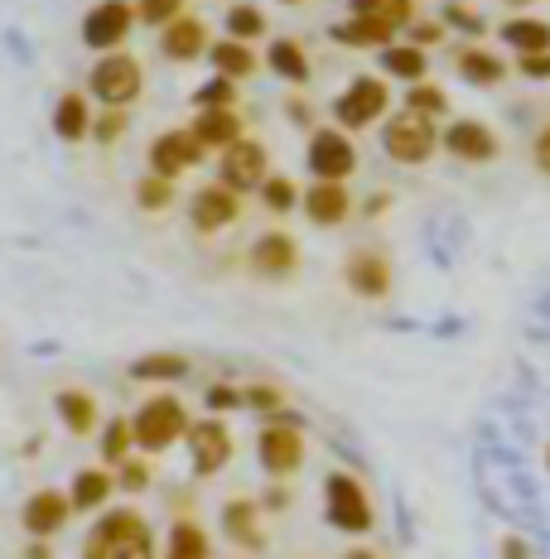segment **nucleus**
<instances>
[{
  "label": "nucleus",
  "mask_w": 550,
  "mask_h": 559,
  "mask_svg": "<svg viewBox=\"0 0 550 559\" xmlns=\"http://www.w3.org/2000/svg\"><path fill=\"white\" fill-rule=\"evenodd\" d=\"M83 559H155V526L131 507H112L83 535Z\"/></svg>",
  "instance_id": "obj_1"
},
{
  "label": "nucleus",
  "mask_w": 550,
  "mask_h": 559,
  "mask_svg": "<svg viewBox=\"0 0 550 559\" xmlns=\"http://www.w3.org/2000/svg\"><path fill=\"white\" fill-rule=\"evenodd\" d=\"M324 521H329L338 535H348V540L372 535V526H377V507H372V492L358 473L333 468L324 477Z\"/></svg>",
  "instance_id": "obj_2"
},
{
  "label": "nucleus",
  "mask_w": 550,
  "mask_h": 559,
  "mask_svg": "<svg viewBox=\"0 0 550 559\" xmlns=\"http://www.w3.org/2000/svg\"><path fill=\"white\" fill-rule=\"evenodd\" d=\"M189 411H184V401L179 395H169V391H160V395H150L145 405L131 415V429H136V449H145V453H165L174 449L184 435H189Z\"/></svg>",
  "instance_id": "obj_3"
},
{
  "label": "nucleus",
  "mask_w": 550,
  "mask_h": 559,
  "mask_svg": "<svg viewBox=\"0 0 550 559\" xmlns=\"http://www.w3.org/2000/svg\"><path fill=\"white\" fill-rule=\"evenodd\" d=\"M382 150H386V159H396V165H425V159L440 150V131L430 116H416V111L401 107L382 126Z\"/></svg>",
  "instance_id": "obj_4"
},
{
  "label": "nucleus",
  "mask_w": 550,
  "mask_h": 559,
  "mask_svg": "<svg viewBox=\"0 0 550 559\" xmlns=\"http://www.w3.org/2000/svg\"><path fill=\"white\" fill-rule=\"evenodd\" d=\"M304 429H300V415L290 419H271V425H261V435H256V459H261V468L276 477V483H285V477H295L304 468Z\"/></svg>",
  "instance_id": "obj_5"
},
{
  "label": "nucleus",
  "mask_w": 550,
  "mask_h": 559,
  "mask_svg": "<svg viewBox=\"0 0 550 559\" xmlns=\"http://www.w3.org/2000/svg\"><path fill=\"white\" fill-rule=\"evenodd\" d=\"M386 107H391V87L382 83V78H353L343 92H338L333 102V121L338 131H367V126H377Z\"/></svg>",
  "instance_id": "obj_6"
},
{
  "label": "nucleus",
  "mask_w": 550,
  "mask_h": 559,
  "mask_svg": "<svg viewBox=\"0 0 550 559\" xmlns=\"http://www.w3.org/2000/svg\"><path fill=\"white\" fill-rule=\"evenodd\" d=\"M140 87H145V73H140V63L131 53H102L87 78V92L102 107H131L140 97Z\"/></svg>",
  "instance_id": "obj_7"
},
{
  "label": "nucleus",
  "mask_w": 550,
  "mask_h": 559,
  "mask_svg": "<svg viewBox=\"0 0 550 559\" xmlns=\"http://www.w3.org/2000/svg\"><path fill=\"white\" fill-rule=\"evenodd\" d=\"M184 444H189V468H194V477H218L232 463V453H237V439H232L227 419H218V415H208V419H198V425H189Z\"/></svg>",
  "instance_id": "obj_8"
},
{
  "label": "nucleus",
  "mask_w": 550,
  "mask_h": 559,
  "mask_svg": "<svg viewBox=\"0 0 550 559\" xmlns=\"http://www.w3.org/2000/svg\"><path fill=\"white\" fill-rule=\"evenodd\" d=\"M304 165L319 183H343L348 174L358 169V150L353 135L338 131V126H324V131L309 135V150H304Z\"/></svg>",
  "instance_id": "obj_9"
},
{
  "label": "nucleus",
  "mask_w": 550,
  "mask_h": 559,
  "mask_svg": "<svg viewBox=\"0 0 550 559\" xmlns=\"http://www.w3.org/2000/svg\"><path fill=\"white\" fill-rule=\"evenodd\" d=\"M271 159H266V145L261 140H251V135H242L237 145H227L218 155V183L222 189H232V193H251V189H261L266 179H271Z\"/></svg>",
  "instance_id": "obj_10"
},
{
  "label": "nucleus",
  "mask_w": 550,
  "mask_h": 559,
  "mask_svg": "<svg viewBox=\"0 0 550 559\" xmlns=\"http://www.w3.org/2000/svg\"><path fill=\"white\" fill-rule=\"evenodd\" d=\"M136 25V5L126 0H97L83 15V44L92 53H121V44L131 39Z\"/></svg>",
  "instance_id": "obj_11"
},
{
  "label": "nucleus",
  "mask_w": 550,
  "mask_h": 559,
  "mask_svg": "<svg viewBox=\"0 0 550 559\" xmlns=\"http://www.w3.org/2000/svg\"><path fill=\"white\" fill-rule=\"evenodd\" d=\"M68 521H73V502H68V492H58V487H39V492H30L25 507H20V531H25L30 540H54L58 531H68Z\"/></svg>",
  "instance_id": "obj_12"
},
{
  "label": "nucleus",
  "mask_w": 550,
  "mask_h": 559,
  "mask_svg": "<svg viewBox=\"0 0 550 559\" xmlns=\"http://www.w3.org/2000/svg\"><path fill=\"white\" fill-rule=\"evenodd\" d=\"M203 159H208V150L198 145L194 131H169L150 145V174H160V179H179L184 169H198Z\"/></svg>",
  "instance_id": "obj_13"
},
{
  "label": "nucleus",
  "mask_w": 550,
  "mask_h": 559,
  "mask_svg": "<svg viewBox=\"0 0 550 559\" xmlns=\"http://www.w3.org/2000/svg\"><path fill=\"white\" fill-rule=\"evenodd\" d=\"M440 145L449 150L454 159H464V165H488V159H498L502 140L493 126L483 121H449V131L440 135Z\"/></svg>",
  "instance_id": "obj_14"
},
{
  "label": "nucleus",
  "mask_w": 550,
  "mask_h": 559,
  "mask_svg": "<svg viewBox=\"0 0 550 559\" xmlns=\"http://www.w3.org/2000/svg\"><path fill=\"white\" fill-rule=\"evenodd\" d=\"M247 261H251V271L261 280H285V275H295V265H300V247H295L290 231L271 227V231H261V237L251 241Z\"/></svg>",
  "instance_id": "obj_15"
},
{
  "label": "nucleus",
  "mask_w": 550,
  "mask_h": 559,
  "mask_svg": "<svg viewBox=\"0 0 550 559\" xmlns=\"http://www.w3.org/2000/svg\"><path fill=\"white\" fill-rule=\"evenodd\" d=\"M237 217H242V193L222 189V183H208V189H198L189 198V223L198 231H222L237 223Z\"/></svg>",
  "instance_id": "obj_16"
},
{
  "label": "nucleus",
  "mask_w": 550,
  "mask_h": 559,
  "mask_svg": "<svg viewBox=\"0 0 550 559\" xmlns=\"http://www.w3.org/2000/svg\"><path fill=\"white\" fill-rule=\"evenodd\" d=\"M222 535H227L232 545H242V550H266V526H261V502L256 497H232L227 507H222Z\"/></svg>",
  "instance_id": "obj_17"
},
{
  "label": "nucleus",
  "mask_w": 550,
  "mask_h": 559,
  "mask_svg": "<svg viewBox=\"0 0 550 559\" xmlns=\"http://www.w3.org/2000/svg\"><path fill=\"white\" fill-rule=\"evenodd\" d=\"M208 49H213V44H208V25L198 15H179L160 29V53H165L169 63H194V58H203Z\"/></svg>",
  "instance_id": "obj_18"
},
{
  "label": "nucleus",
  "mask_w": 550,
  "mask_h": 559,
  "mask_svg": "<svg viewBox=\"0 0 550 559\" xmlns=\"http://www.w3.org/2000/svg\"><path fill=\"white\" fill-rule=\"evenodd\" d=\"M54 415H58V425H63L73 439H87V435H97V429H102L97 395L83 391V386H63V391H58L54 395Z\"/></svg>",
  "instance_id": "obj_19"
},
{
  "label": "nucleus",
  "mask_w": 550,
  "mask_h": 559,
  "mask_svg": "<svg viewBox=\"0 0 550 559\" xmlns=\"http://www.w3.org/2000/svg\"><path fill=\"white\" fill-rule=\"evenodd\" d=\"M343 280L362 299H386L391 295V261H382L377 251H358V255H348Z\"/></svg>",
  "instance_id": "obj_20"
},
{
  "label": "nucleus",
  "mask_w": 550,
  "mask_h": 559,
  "mask_svg": "<svg viewBox=\"0 0 550 559\" xmlns=\"http://www.w3.org/2000/svg\"><path fill=\"white\" fill-rule=\"evenodd\" d=\"M300 203H304V217H309L314 227H338L348 213H353V193H348L343 183H309V193H304Z\"/></svg>",
  "instance_id": "obj_21"
},
{
  "label": "nucleus",
  "mask_w": 550,
  "mask_h": 559,
  "mask_svg": "<svg viewBox=\"0 0 550 559\" xmlns=\"http://www.w3.org/2000/svg\"><path fill=\"white\" fill-rule=\"evenodd\" d=\"M189 131L198 135L203 150H227L242 140V116H237V107H198Z\"/></svg>",
  "instance_id": "obj_22"
},
{
  "label": "nucleus",
  "mask_w": 550,
  "mask_h": 559,
  "mask_svg": "<svg viewBox=\"0 0 550 559\" xmlns=\"http://www.w3.org/2000/svg\"><path fill=\"white\" fill-rule=\"evenodd\" d=\"M112 492H116L112 468H78L73 483H68V502H73V511H107Z\"/></svg>",
  "instance_id": "obj_23"
},
{
  "label": "nucleus",
  "mask_w": 550,
  "mask_h": 559,
  "mask_svg": "<svg viewBox=\"0 0 550 559\" xmlns=\"http://www.w3.org/2000/svg\"><path fill=\"white\" fill-rule=\"evenodd\" d=\"M189 357L184 353H145V357H136L131 367H126V377L140 381V386H169V381H184L189 377Z\"/></svg>",
  "instance_id": "obj_24"
},
{
  "label": "nucleus",
  "mask_w": 550,
  "mask_h": 559,
  "mask_svg": "<svg viewBox=\"0 0 550 559\" xmlns=\"http://www.w3.org/2000/svg\"><path fill=\"white\" fill-rule=\"evenodd\" d=\"M329 34H333V44H348V49H391L401 29H396V25H382V20L353 15V20H343V25H333Z\"/></svg>",
  "instance_id": "obj_25"
},
{
  "label": "nucleus",
  "mask_w": 550,
  "mask_h": 559,
  "mask_svg": "<svg viewBox=\"0 0 550 559\" xmlns=\"http://www.w3.org/2000/svg\"><path fill=\"white\" fill-rule=\"evenodd\" d=\"M454 73H459L464 83H473V87H498L502 78H507V63H502L498 53H488V49H473V44H464V49L454 53Z\"/></svg>",
  "instance_id": "obj_26"
},
{
  "label": "nucleus",
  "mask_w": 550,
  "mask_h": 559,
  "mask_svg": "<svg viewBox=\"0 0 550 559\" xmlns=\"http://www.w3.org/2000/svg\"><path fill=\"white\" fill-rule=\"evenodd\" d=\"M165 559H213V540L194 516H179L165 535Z\"/></svg>",
  "instance_id": "obj_27"
},
{
  "label": "nucleus",
  "mask_w": 550,
  "mask_h": 559,
  "mask_svg": "<svg viewBox=\"0 0 550 559\" xmlns=\"http://www.w3.org/2000/svg\"><path fill=\"white\" fill-rule=\"evenodd\" d=\"M54 135L58 140H83V135H92V107H87V97L83 92H63L58 97V107H54Z\"/></svg>",
  "instance_id": "obj_28"
},
{
  "label": "nucleus",
  "mask_w": 550,
  "mask_h": 559,
  "mask_svg": "<svg viewBox=\"0 0 550 559\" xmlns=\"http://www.w3.org/2000/svg\"><path fill=\"white\" fill-rule=\"evenodd\" d=\"M266 63L276 68V78H285V83H295V87H304L309 83V53H304V44L300 39H276L271 49H266Z\"/></svg>",
  "instance_id": "obj_29"
},
{
  "label": "nucleus",
  "mask_w": 550,
  "mask_h": 559,
  "mask_svg": "<svg viewBox=\"0 0 550 559\" xmlns=\"http://www.w3.org/2000/svg\"><path fill=\"white\" fill-rule=\"evenodd\" d=\"M498 34H502V39H507L522 58H526V53H550V25H546V20H536V15L507 20V25H502Z\"/></svg>",
  "instance_id": "obj_30"
},
{
  "label": "nucleus",
  "mask_w": 550,
  "mask_h": 559,
  "mask_svg": "<svg viewBox=\"0 0 550 559\" xmlns=\"http://www.w3.org/2000/svg\"><path fill=\"white\" fill-rule=\"evenodd\" d=\"M136 429H131V419H121V415H116V419H107V425H102V468H121V463H131L136 459Z\"/></svg>",
  "instance_id": "obj_31"
},
{
  "label": "nucleus",
  "mask_w": 550,
  "mask_h": 559,
  "mask_svg": "<svg viewBox=\"0 0 550 559\" xmlns=\"http://www.w3.org/2000/svg\"><path fill=\"white\" fill-rule=\"evenodd\" d=\"M382 68L416 87V83H425L430 58H425V49H416V44H391V49H382Z\"/></svg>",
  "instance_id": "obj_32"
},
{
  "label": "nucleus",
  "mask_w": 550,
  "mask_h": 559,
  "mask_svg": "<svg viewBox=\"0 0 550 559\" xmlns=\"http://www.w3.org/2000/svg\"><path fill=\"white\" fill-rule=\"evenodd\" d=\"M208 58H213L218 78H232V83H242V78L256 73V53L247 49V44H237V39L213 44V49H208Z\"/></svg>",
  "instance_id": "obj_33"
},
{
  "label": "nucleus",
  "mask_w": 550,
  "mask_h": 559,
  "mask_svg": "<svg viewBox=\"0 0 550 559\" xmlns=\"http://www.w3.org/2000/svg\"><path fill=\"white\" fill-rule=\"evenodd\" d=\"M242 411L261 415L266 425H271V419H290V415H295V411L285 405V391L271 386V381H256V386H242Z\"/></svg>",
  "instance_id": "obj_34"
},
{
  "label": "nucleus",
  "mask_w": 550,
  "mask_h": 559,
  "mask_svg": "<svg viewBox=\"0 0 550 559\" xmlns=\"http://www.w3.org/2000/svg\"><path fill=\"white\" fill-rule=\"evenodd\" d=\"M222 25H227V39L251 44V39H261V34H266V15L256 5H247V0H237V5H227Z\"/></svg>",
  "instance_id": "obj_35"
},
{
  "label": "nucleus",
  "mask_w": 550,
  "mask_h": 559,
  "mask_svg": "<svg viewBox=\"0 0 550 559\" xmlns=\"http://www.w3.org/2000/svg\"><path fill=\"white\" fill-rule=\"evenodd\" d=\"M353 15L406 29V25H411V15H416V0H353Z\"/></svg>",
  "instance_id": "obj_36"
},
{
  "label": "nucleus",
  "mask_w": 550,
  "mask_h": 559,
  "mask_svg": "<svg viewBox=\"0 0 550 559\" xmlns=\"http://www.w3.org/2000/svg\"><path fill=\"white\" fill-rule=\"evenodd\" d=\"M406 111H416V116H430V121H435V116H444L449 111V92H444L440 83H416L411 92H406Z\"/></svg>",
  "instance_id": "obj_37"
},
{
  "label": "nucleus",
  "mask_w": 550,
  "mask_h": 559,
  "mask_svg": "<svg viewBox=\"0 0 550 559\" xmlns=\"http://www.w3.org/2000/svg\"><path fill=\"white\" fill-rule=\"evenodd\" d=\"M136 203L145 207V213H165L174 203V179H160V174H145V179L136 183Z\"/></svg>",
  "instance_id": "obj_38"
},
{
  "label": "nucleus",
  "mask_w": 550,
  "mask_h": 559,
  "mask_svg": "<svg viewBox=\"0 0 550 559\" xmlns=\"http://www.w3.org/2000/svg\"><path fill=\"white\" fill-rule=\"evenodd\" d=\"M440 25H454V29H459V34H468V39H478V34H488V25H483V15H478V10H473V5H464V0H449V5H444Z\"/></svg>",
  "instance_id": "obj_39"
},
{
  "label": "nucleus",
  "mask_w": 550,
  "mask_h": 559,
  "mask_svg": "<svg viewBox=\"0 0 550 559\" xmlns=\"http://www.w3.org/2000/svg\"><path fill=\"white\" fill-rule=\"evenodd\" d=\"M256 193H261V203L271 207V213H290V207L300 203L295 183H290V179H280V174H276V179H266V183H261V189H256Z\"/></svg>",
  "instance_id": "obj_40"
},
{
  "label": "nucleus",
  "mask_w": 550,
  "mask_h": 559,
  "mask_svg": "<svg viewBox=\"0 0 550 559\" xmlns=\"http://www.w3.org/2000/svg\"><path fill=\"white\" fill-rule=\"evenodd\" d=\"M184 15V0H140L136 5V20H145V25H155V29H165L169 20H179Z\"/></svg>",
  "instance_id": "obj_41"
},
{
  "label": "nucleus",
  "mask_w": 550,
  "mask_h": 559,
  "mask_svg": "<svg viewBox=\"0 0 550 559\" xmlns=\"http://www.w3.org/2000/svg\"><path fill=\"white\" fill-rule=\"evenodd\" d=\"M198 107H237V83L232 78H213V83H203L194 92Z\"/></svg>",
  "instance_id": "obj_42"
},
{
  "label": "nucleus",
  "mask_w": 550,
  "mask_h": 559,
  "mask_svg": "<svg viewBox=\"0 0 550 559\" xmlns=\"http://www.w3.org/2000/svg\"><path fill=\"white\" fill-rule=\"evenodd\" d=\"M126 126H131L126 107H107V111H102V121H92V135H97L102 145H116V140L126 135Z\"/></svg>",
  "instance_id": "obj_43"
},
{
  "label": "nucleus",
  "mask_w": 550,
  "mask_h": 559,
  "mask_svg": "<svg viewBox=\"0 0 550 559\" xmlns=\"http://www.w3.org/2000/svg\"><path fill=\"white\" fill-rule=\"evenodd\" d=\"M203 405H208V415L242 411V386H227V381H218V386H208V391H203Z\"/></svg>",
  "instance_id": "obj_44"
},
{
  "label": "nucleus",
  "mask_w": 550,
  "mask_h": 559,
  "mask_svg": "<svg viewBox=\"0 0 550 559\" xmlns=\"http://www.w3.org/2000/svg\"><path fill=\"white\" fill-rule=\"evenodd\" d=\"M116 487H121V492H145V487H150V468L140 459L121 463V468H116Z\"/></svg>",
  "instance_id": "obj_45"
},
{
  "label": "nucleus",
  "mask_w": 550,
  "mask_h": 559,
  "mask_svg": "<svg viewBox=\"0 0 550 559\" xmlns=\"http://www.w3.org/2000/svg\"><path fill=\"white\" fill-rule=\"evenodd\" d=\"M411 44L416 49H435V44H444V25L440 20H420V25L411 29Z\"/></svg>",
  "instance_id": "obj_46"
},
{
  "label": "nucleus",
  "mask_w": 550,
  "mask_h": 559,
  "mask_svg": "<svg viewBox=\"0 0 550 559\" xmlns=\"http://www.w3.org/2000/svg\"><path fill=\"white\" fill-rule=\"evenodd\" d=\"M522 78H531V83H541V78H550V53H526L517 63Z\"/></svg>",
  "instance_id": "obj_47"
},
{
  "label": "nucleus",
  "mask_w": 550,
  "mask_h": 559,
  "mask_svg": "<svg viewBox=\"0 0 550 559\" xmlns=\"http://www.w3.org/2000/svg\"><path fill=\"white\" fill-rule=\"evenodd\" d=\"M498 559H531V545H526L517 531H507L502 535V545H498Z\"/></svg>",
  "instance_id": "obj_48"
},
{
  "label": "nucleus",
  "mask_w": 550,
  "mask_h": 559,
  "mask_svg": "<svg viewBox=\"0 0 550 559\" xmlns=\"http://www.w3.org/2000/svg\"><path fill=\"white\" fill-rule=\"evenodd\" d=\"M531 159H536V169H541L546 179H550V126H546V131L531 140Z\"/></svg>",
  "instance_id": "obj_49"
},
{
  "label": "nucleus",
  "mask_w": 550,
  "mask_h": 559,
  "mask_svg": "<svg viewBox=\"0 0 550 559\" xmlns=\"http://www.w3.org/2000/svg\"><path fill=\"white\" fill-rule=\"evenodd\" d=\"M295 497H290V487H266V497H261V511H285Z\"/></svg>",
  "instance_id": "obj_50"
},
{
  "label": "nucleus",
  "mask_w": 550,
  "mask_h": 559,
  "mask_svg": "<svg viewBox=\"0 0 550 559\" xmlns=\"http://www.w3.org/2000/svg\"><path fill=\"white\" fill-rule=\"evenodd\" d=\"M338 559H386V555H382V550H372V545H348V550L338 555Z\"/></svg>",
  "instance_id": "obj_51"
},
{
  "label": "nucleus",
  "mask_w": 550,
  "mask_h": 559,
  "mask_svg": "<svg viewBox=\"0 0 550 559\" xmlns=\"http://www.w3.org/2000/svg\"><path fill=\"white\" fill-rule=\"evenodd\" d=\"M20 559H54V550H49V540H30Z\"/></svg>",
  "instance_id": "obj_52"
},
{
  "label": "nucleus",
  "mask_w": 550,
  "mask_h": 559,
  "mask_svg": "<svg viewBox=\"0 0 550 559\" xmlns=\"http://www.w3.org/2000/svg\"><path fill=\"white\" fill-rule=\"evenodd\" d=\"M280 5H304V0H280Z\"/></svg>",
  "instance_id": "obj_53"
},
{
  "label": "nucleus",
  "mask_w": 550,
  "mask_h": 559,
  "mask_svg": "<svg viewBox=\"0 0 550 559\" xmlns=\"http://www.w3.org/2000/svg\"><path fill=\"white\" fill-rule=\"evenodd\" d=\"M512 5H526V0H512Z\"/></svg>",
  "instance_id": "obj_54"
}]
</instances>
